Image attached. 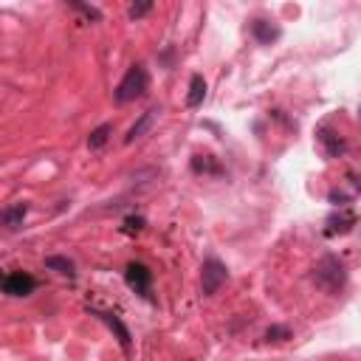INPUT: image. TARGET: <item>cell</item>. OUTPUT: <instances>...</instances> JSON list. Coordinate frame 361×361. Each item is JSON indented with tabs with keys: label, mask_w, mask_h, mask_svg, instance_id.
<instances>
[{
	"label": "cell",
	"mask_w": 361,
	"mask_h": 361,
	"mask_svg": "<svg viewBox=\"0 0 361 361\" xmlns=\"http://www.w3.org/2000/svg\"><path fill=\"white\" fill-rule=\"evenodd\" d=\"M110 135H113V124L104 121V124H99V127L90 130V135H87V147L96 152V149H102V147L110 141Z\"/></svg>",
	"instance_id": "15"
},
{
	"label": "cell",
	"mask_w": 361,
	"mask_h": 361,
	"mask_svg": "<svg viewBox=\"0 0 361 361\" xmlns=\"http://www.w3.org/2000/svg\"><path fill=\"white\" fill-rule=\"evenodd\" d=\"M124 282L130 290H135L141 299H152V271L144 262H130L124 268Z\"/></svg>",
	"instance_id": "5"
},
{
	"label": "cell",
	"mask_w": 361,
	"mask_h": 361,
	"mask_svg": "<svg viewBox=\"0 0 361 361\" xmlns=\"http://www.w3.org/2000/svg\"><path fill=\"white\" fill-rule=\"evenodd\" d=\"M358 113H361V110H358Z\"/></svg>",
	"instance_id": "21"
},
{
	"label": "cell",
	"mask_w": 361,
	"mask_h": 361,
	"mask_svg": "<svg viewBox=\"0 0 361 361\" xmlns=\"http://www.w3.org/2000/svg\"><path fill=\"white\" fill-rule=\"evenodd\" d=\"M34 290H37V279L28 271H8L3 276V293L6 296L20 299V296H31Z\"/></svg>",
	"instance_id": "6"
},
{
	"label": "cell",
	"mask_w": 361,
	"mask_h": 361,
	"mask_svg": "<svg viewBox=\"0 0 361 361\" xmlns=\"http://www.w3.org/2000/svg\"><path fill=\"white\" fill-rule=\"evenodd\" d=\"M161 116V107H149V110H144L138 118H135V124L127 130V135H124V144H133L135 138H141V135H147L149 130H152V124H155V118Z\"/></svg>",
	"instance_id": "11"
},
{
	"label": "cell",
	"mask_w": 361,
	"mask_h": 361,
	"mask_svg": "<svg viewBox=\"0 0 361 361\" xmlns=\"http://www.w3.org/2000/svg\"><path fill=\"white\" fill-rule=\"evenodd\" d=\"M316 141H319V147L324 149L327 158H338V155H344V149H347L344 138H341L333 127H327V124H322V127L316 130Z\"/></svg>",
	"instance_id": "8"
},
{
	"label": "cell",
	"mask_w": 361,
	"mask_h": 361,
	"mask_svg": "<svg viewBox=\"0 0 361 361\" xmlns=\"http://www.w3.org/2000/svg\"><path fill=\"white\" fill-rule=\"evenodd\" d=\"M45 268H48V271H56V274H62V276H68V279L76 276V265H73V259H68V257H62V254H51V257H45Z\"/></svg>",
	"instance_id": "14"
},
{
	"label": "cell",
	"mask_w": 361,
	"mask_h": 361,
	"mask_svg": "<svg viewBox=\"0 0 361 361\" xmlns=\"http://www.w3.org/2000/svg\"><path fill=\"white\" fill-rule=\"evenodd\" d=\"M226 282H228V268L214 254H209L203 259V265H200V293L203 296H214Z\"/></svg>",
	"instance_id": "3"
},
{
	"label": "cell",
	"mask_w": 361,
	"mask_h": 361,
	"mask_svg": "<svg viewBox=\"0 0 361 361\" xmlns=\"http://www.w3.org/2000/svg\"><path fill=\"white\" fill-rule=\"evenodd\" d=\"M25 214H28V203H25V200H17V203L6 206L0 217H3V226H6L8 231H17V228L23 226V220H25Z\"/></svg>",
	"instance_id": "12"
},
{
	"label": "cell",
	"mask_w": 361,
	"mask_h": 361,
	"mask_svg": "<svg viewBox=\"0 0 361 361\" xmlns=\"http://www.w3.org/2000/svg\"><path fill=\"white\" fill-rule=\"evenodd\" d=\"M265 338H268V341H285V338H290V327H285V324H271V327L265 330Z\"/></svg>",
	"instance_id": "20"
},
{
	"label": "cell",
	"mask_w": 361,
	"mask_h": 361,
	"mask_svg": "<svg viewBox=\"0 0 361 361\" xmlns=\"http://www.w3.org/2000/svg\"><path fill=\"white\" fill-rule=\"evenodd\" d=\"M248 28H251V37H254L259 45H271V42H276V39L282 37V28H279L274 20H265V17H254Z\"/></svg>",
	"instance_id": "9"
},
{
	"label": "cell",
	"mask_w": 361,
	"mask_h": 361,
	"mask_svg": "<svg viewBox=\"0 0 361 361\" xmlns=\"http://www.w3.org/2000/svg\"><path fill=\"white\" fill-rule=\"evenodd\" d=\"M93 316L107 324V330L118 338V344H121L124 350H130V338H133V336H130V327L121 322V316H116V313H110V310H93Z\"/></svg>",
	"instance_id": "10"
},
{
	"label": "cell",
	"mask_w": 361,
	"mask_h": 361,
	"mask_svg": "<svg viewBox=\"0 0 361 361\" xmlns=\"http://www.w3.org/2000/svg\"><path fill=\"white\" fill-rule=\"evenodd\" d=\"M144 226H147V220H144L141 214H130V217H124L121 231H124V234H138V231H144Z\"/></svg>",
	"instance_id": "17"
},
{
	"label": "cell",
	"mask_w": 361,
	"mask_h": 361,
	"mask_svg": "<svg viewBox=\"0 0 361 361\" xmlns=\"http://www.w3.org/2000/svg\"><path fill=\"white\" fill-rule=\"evenodd\" d=\"M361 197V175L358 172H347L330 192H327V200L338 209H347L350 203H355Z\"/></svg>",
	"instance_id": "4"
},
{
	"label": "cell",
	"mask_w": 361,
	"mask_h": 361,
	"mask_svg": "<svg viewBox=\"0 0 361 361\" xmlns=\"http://www.w3.org/2000/svg\"><path fill=\"white\" fill-rule=\"evenodd\" d=\"M152 8H155V3H149V0H147V3H133V6L127 8V17L138 23V20H141V17H147Z\"/></svg>",
	"instance_id": "18"
},
{
	"label": "cell",
	"mask_w": 361,
	"mask_h": 361,
	"mask_svg": "<svg viewBox=\"0 0 361 361\" xmlns=\"http://www.w3.org/2000/svg\"><path fill=\"white\" fill-rule=\"evenodd\" d=\"M313 282L327 293H338L347 285V265L336 254H324L313 268Z\"/></svg>",
	"instance_id": "2"
},
{
	"label": "cell",
	"mask_w": 361,
	"mask_h": 361,
	"mask_svg": "<svg viewBox=\"0 0 361 361\" xmlns=\"http://www.w3.org/2000/svg\"><path fill=\"white\" fill-rule=\"evenodd\" d=\"M71 8H76L79 14H85V17H87V20H93V23H102V17H104L96 6H87V3H71Z\"/></svg>",
	"instance_id": "19"
},
{
	"label": "cell",
	"mask_w": 361,
	"mask_h": 361,
	"mask_svg": "<svg viewBox=\"0 0 361 361\" xmlns=\"http://www.w3.org/2000/svg\"><path fill=\"white\" fill-rule=\"evenodd\" d=\"M192 172L197 175H220V164L214 161V155H195L192 158Z\"/></svg>",
	"instance_id": "16"
},
{
	"label": "cell",
	"mask_w": 361,
	"mask_h": 361,
	"mask_svg": "<svg viewBox=\"0 0 361 361\" xmlns=\"http://www.w3.org/2000/svg\"><path fill=\"white\" fill-rule=\"evenodd\" d=\"M358 223V214L353 209H338L324 220V234L327 237H338V234H350L353 226Z\"/></svg>",
	"instance_id": "7"
},
{
	"label": "cell",
	"mask_w": 361,
	"mask_h": 361,
	"mask_svg": "<svg viewBox=\"0 0 361 361\" xmlns=\"http://www.w3.org/2000/svg\"><path fill=\"white\" fill-rule=\"evenodd\" d=\"M147 90H149V71L141 62H135V65L127 68V73L116 85L113 99H116V104H130V102L147 96Z\"/></svg>",
	"instance_id": "1"
},
{
	"label": "cell",
	"mask_w": 361,
	"mask_h": 361,
	"mask_svg": "<svg viewBox=\"0 0 361 361\" xmlns=\"http://www.w3.org/2000/svg\"><path fill=\"white\" fill-rule=\"evenodd\" d=\"M203 99H206V79H203V73H192V79H189V93H186V104H189V107H200Z\"/></svg>",
	"instance_id": "13"
}]
</instances>
